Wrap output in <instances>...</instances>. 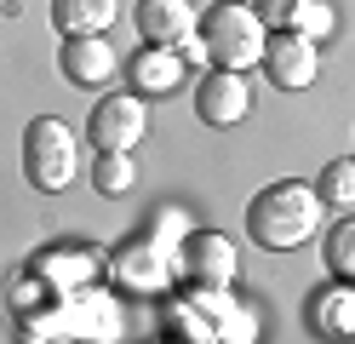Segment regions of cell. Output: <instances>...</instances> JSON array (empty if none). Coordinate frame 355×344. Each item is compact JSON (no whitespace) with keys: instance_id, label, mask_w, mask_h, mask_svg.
Returning a JSON list of instances; mask_svg holds the SVG:
<instances>
[{"instance_id":"obj_6","label":"cell","mask_w":355,"mask_h":344,"mask_svg":"<svg viewBox=\"0 0 355 344\" xmlns=\"http://www.w3.org/2000/svg\"><path fill=\"white\" fill-rule=\"evenodd\" d=\"M263 75H270V86L281 92H304L315 86V69H321V46L309 40L304 29H270V40H263Z\"/></svg>"},{"instance_id":"obj_3","label":"cell","mask_w":355,"mask_h":344,"mask_svg":"<svg viewBox=\"0 0 355 344\" xmlns=\"http://www.w3.org/2000/svg\"><path fill=\"white\" fill-rule=\"evenodd\" d=\"M201 46L212 69H258L263 63V40H270V23H263L247 0H218L212 12H201Z\"/></svg>"},{"instance_id":"obj_2","label":"cell","mask_w":355,"mask_h":344,"mask_svg":"<svg viewBox=\"0 0 355 344\" xmlns=\"http://www.w3.org/2000/svg\"><path fill=\"white\" fill-rule=\"evenodd\" d=\"M17 321H24V338H46V344H58V338H98V344L121 338V310H115V298L103 287L58 293L40 310L17 316Z\"/></svg>"},{"instance_id":"obj_19","label":"cell","mask_w":355,"mask_h":344,"mask_svg":"<svg viewBox=\"0 0 355 344\" xmlns=\"http://www.w3.org/2000/svg\"><path fill=\"white\" fill-rule=\"evenodd\" d=\"M315 190H321V201H332V206H355V155H349V161H327L321 178H315Z\"/></svg>"},{"instance_id":"obj_14","label":"cell","mask_w":355,"mask_h":344,"mask_svg":"<svg viewBox=\"0 0 355 344\" xmlns=\"http://www.w3.org/2000/svg\"><path fill=\"white\" fill-rule=\"evenodd\" d=\"M309 327L321 338H355V281H338L309 298Z\"/></svg>"},{"instance_id":"obj_16","label":"cell","mask_w":355,"mask_h":344,"mask_svg":"<svg viewBox=\"0 0 355 344\" xmlns=\"http://www.w3.org/2000/svg\"><path fill=\"white\" fill-rule=\"evenodd\" d=\"M58 35H109L115 23V0H52Z\"/></svg>"},{"instance_id":"obj_8","label":"cell","mask_w":355,"mask_h":344,"mask_svg":"<svg viewBox=\"0 0 355 344\" xmlns=\"http://www.w3.org/2000/svg\"><path fill=\"white\" fill-rule=\"evenodd\" d=\"M144 132H149L144 92H115V98H103L92 115H86V138H92V149H138Z\"/></svg>"},{"instance_id":"obj_4","label":"cell","mask_w":355,"mask_h":344,"mask_svg":"<svg viewBox=\"0 0 355 344\" xmlns=\"http://www.w3.org/2000/svg\"><path fill=\"white\" fill-rule=\"evenodd\" d=\"M75 172H80L75 126L58 121V115H35V121L24 126V178H29V190L58 195V190L75 183Z\"/></svg>"},{"instance_id":"obj_5","label":"cell","mask_w":355,"mask_h":344,"mask_svg":"<svg viewBox=\"0 0 355 344\" xmlns=\"http://www.w3.org/2000/svg\"><path fill=\"white\" fill-rule=\"evenodd\" d=\"M172 275H178V247L161 241L155 229L149 236H132V241H121L115 252H109V281H115L121 293H132V298L166 293Z\"/></svg>"},{"instance_id":"obj_18","label":"cell","mask_w":355,"mask_h":344,"mask_svg":"<svg viewBox=\"0 0 355 344\" xmlns=\"http://www.w3.org/2000/svg\"><path fill=\"white\" fill-rule=\"evenodd\" d=\"M327 270H332V281H355V218L332 224V236H327Z\"/></svg>"},{"instance_id":"obj_21","label":"cell","mask_w":355,"mask_h":344,"mask_svg":"<svg viewBox=\"0 0 355 344\" xmlns=\"http://www.w3.org/2000/svg\"><path fill=\"white\" fill-rule=\"evenodd\" d=\"M252 12L270 23V29H293L298 12H304V0H252Z\"/></svg>"},{"instance_id":"obj_12","label":"cell","mask_w":355,"mask_h":344,"mask_svg":"<svg viewBox=\"0 0 355 344\" xmlns=\"http://www.w3.org/2000/svg\"><path fill=\"white\" fill-rule=\"evenodd\" d=\"M121 69V52L109 46V35H63V75L75 86H103Z\"/></svg>"},{"instance_id":"obj_9","label":"cell","mask_w":355,"mask_h":344,"mask_svg":"<svg viewBox=\"0 0 355 344\" xmlns=\"http://www.w3.org/2000/svg\"><path fill=\"white\" fill-rule=\"evenodd\" d=\"M235 241L218 236V229H189L184 247H178V275H184L189 287H230L235 281Z\"/></svg>"},{"instance_id":"obj_17","label":"cell","mask_w":355,"mask_h":344,"mask_svg":"<svg viewBox=\"0 0 355 344\" xmlns=\"http://www.w3.org/2000/svg\"><path fill=\"white\" fill-rule=\"evenodd\" d=\"M138 167H132V149H98L92 155V190L98 195H132Z\"/></svg>"},{"instance_id":"obj_15","label":"cell","mask_w":355,"mask_h":344,"mask_svg":"<svg viewBox=\"0 0 355 344\" xmlns=\"http://www.w3.org/2000/svg\"><path fill=\"white\" fill-rule=\"evenodd\" d=\"M161 327H166V338H184V344H218V327H212V316L201 310L195 293H178L172 298L166 316H161Z\"/></svg>"},{"instance_id":"obj_13","label":"cell","mask_w":355,"mask_h":344,"mask_svg":"<svg viewBox=\"0 0 355 344\" xmlns=\"http://www.w3.org/2000/svg\"><path fill=\"white\" fill-rule=\"evenodd\" d=\"M184 52L178 46H144L138 58H132V92H144V98H161V92H178L184 81Z\"/></svg>"},{"instance_id":"obj_22","label":"cell","mask_w":355,"mask_h":344,"mask_svg":"<svg viewBox=\"0 0 355 344\" xmlns=\"http://www.w3.org/2000/svg\"><path fill=\"white\" fill-rule=\"evenodd\" d=\"M149 229H155V236H161V241H166V236H172V241H184V236H189L184 213H155V224H149Z\"/></svg>"},{"instance_id":"obj_11","label":"cell","mask_w":355,"mask_h":344,"mask_svg":"<svg viewBox=\"0 0 355 344\" xmlns=\"http://www.w3.org/2000/svg\"><path fill=\"white\" fill-rule=\"evenodd\" d=\"M138 35L144 46H184L195 29H201V12L189 0H138Z\"/></svg>"},{"instance_id":"obj_7","label":"cell","mask_w":355,"mask_h":344,"mask_svg":"<svg viewBox=\"0 0 355 344\" xmlns=\"http://www.w3.org/2000/svg\"><path fill=\"white\" fill-rule=\"evenodd\" d=\"M29 270L52 293H80V287H98V275H109V259L86 241H58V247H40L29 259Z\"/></svg>"},{"instance_id":"obj_10","label":"cell","mask_w":355,"mask_h":344,"mask_svg":"<svg viewBox=\"0 0 355 344\" xmlns=\"http://www.w3.org/2000/svg\"><path fill=\"white\" fill-rule=\"evenodd\" d=\"M247 109H252V86L241 69H212L201 92H195V115L207 126H235V121H247Z\"/></svg>"},{"instance_id":"obj_20","label":"cell","mask_w":355,"mask_h":344,"mask_svg":"<svg viewBox=\"0 0 355 344\" xmlns=\"http://www.w3.org/2000/svg\"><path fill=\"white\" fill-rule=\"evenodd\" d=\"M332 23H338V17H332V6H327V0H304V12H298V23H293V29H304L309 40H321V35H332Z\"/></svg>"},{"instance_id":"obj_1","label":"cell","mask_w":355,"mask_h":344,"mask_svg":"<svg viewBox=\"0 0 355 344\" xmlns=\"http://www.w3.org/2000/svg\"><path fill=\"white\" fill-rule=\"evenodd\" d=\"M327 218V201L315 183L304 178H281L270 190H258L252 206H247V236L263 247V252H293L304 241H315V229Z\"/></svg>"}]
</instances>
